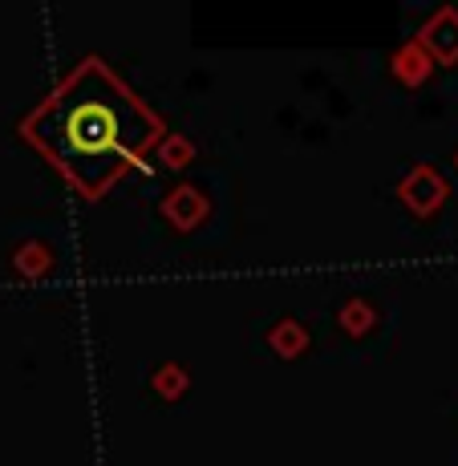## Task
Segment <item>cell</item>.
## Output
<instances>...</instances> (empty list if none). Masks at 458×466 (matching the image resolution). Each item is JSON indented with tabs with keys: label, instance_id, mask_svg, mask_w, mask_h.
<instances>
[{
	"label": "cell",
	"instance_id": "cell-10",
	"mask_svg": "<svg viewBox=\"0 0 458 466\" xmlns=\"http://www.w3.org/2000/svg\"><path fill=\"white\" fill-rule=\"evenodd\" d=\"M187 385H191V378H187V370L178 361H167L155 370V378H150V390L158 393L163 401H178L187 393Z\"/></svg>",
	"mask_w": 458,
	"mask_h": 466
},
{
	"label": "cell",
	"instance_id": "cell-9",
	"mask_svg": "<svg viewBox=\"0 0 458 466\" xmlns=\"http://www.w3.org/2000/svg\"><path fill=\"white\" fill-rule=\"evenodd\" d=\"M155 150H158V163H163L167 170H187L195 163V155H199V150H195V142L187 138V134H167Z\"/></svg>",
	"mask_w": 458,
	"mask_h": 466
},
{
	"label": "cell",
	"instance_id": "cell-11",
	"mask_svg": "<svg viewBox=\"0 0 458 466\" xmlns=\"http://www.w3.org/2000/svg\"><path fill=\"white\" fill-rule=\"evenodd\" d=\"M454 170H458V150H454Z\"/></svg>",
	"mask_w": 458,
	"mask_h": 466
},
{
	"label": "cell",
	"instance_id": "cell-6",
	"mask_svg": "<svg viewBox=\"0 0 458 466\" xmlns=\"http://www.w3.org/2000/svg\"><path fill=\"white\" fill-rule=\"evenodd\" d=\"M309 345H312L309 329H304L296 317H280L272 329H268V349H272L280 361H296V357H304L309 353Z\"/></svg>",
	"mask_w": 458,
	"mask_h": 466
},
{
	"label": "cell",
	"instance_id": "cell-8",
	"mask_svg": "<svg viewBox=\"0 0 458 466\" xmlns=\"http://www.w3.org/2000/svg\"><path fill=\"white\" fill-rule=\"evenodd\" d=\"M337 325L345 329L349 337H365V333H373V325H377V309H373V300H365V297H349V300L337 309Z\"/></svg>",
	"mask_w": 458,
	"mask_h": 466
},
{
	"label": "cell",
	"instance_id": "cell-3",
	"mask_svg": "<svg viewBox=\"0 0 458 466\" xmlns=\"http://www.w3.org/2000/svg\"><path fill=\"white\" fill-rule=\"evenodd\" d=\"M158 215H163L178 236H191V231H199L203 223H208L211 199L195 183H178V187H170L167 199L158 203Z\"/></svg>",
	"mask_w": 458,
	"mask_h": 466
},
{
	"label": "cell",
	"instance_id": "cell-2",
	"mask_svg": "<svg viewBox=\"0 0 458 466\" xmlns=\"http://www.w3.org/2000/svg\"><path fill=\"white\" fill-rule=\"evenodd\" d=\"M398 199L406 203V211H414L418 219H430V215L443 211V203L451 199V183L443 178V170L418 163L406 178L398 183Z\"/></svg>",
	"mask_w": 458,
	"mask_h": 466
},
{
	"label": "cell",
	"instance_id": "cell-1",
	"mask_svg": "<svg viewBox=\"0 0 458 466\" xmlns=\"http://www.w3.org/2000/svg\"><path fill=\"white\" fill-rule=\"evenodd\" d=\"M21 138L94 203L114 191L126 170L147 163L167 127L102 57H82L21 118Z\"/></svg>",
	"mask_w": 458,
	"mask_h": 466
},
{
	"label": "cell",
	"instance_id": "cell-4",
	"mask_svg": "<svg viewBox=\"0 0 458 466\" xmlns=\"http://www.w3.org/2000/svg\"><path fill=\"white\" fill-rule=\"evenodd\" d=\"M434 66H458V8H438L414 37Z\"/></svg>",
	"mask_w": 458,
	"mask_h": 466
},
{
	"label": "cell",
	"instance_id": "cell-7",
	"mask_svg": "<svg viewBox=\"0 0 458 466\" xmlns=\"http://www.w3.org/2000/svg\"><path fill=\"white\" fill-rule=\"evenodd\" d=\"M13 272L21 276V280H41V276H49L53 272V248L37 244V239L21 244L13 252Z\"/></svg>",
	"mask_w": 458,
	"mask_h": 466
},
{
	"label": "cell",
	"instance_id": "cell-5",
	"mask_svg": "<svg viewBox=\"0 0 458 466\" xmlns=\"http://www.w3.org/2000/svg\"><path fill=\"white\" fill-rule=\"evenodd\" d=\"M390 74H393V82H402L406 89H418V86H426L430 74H434V61H430L426 49H422V45L410 37V41H402L398 49H393Z\"/></svg>",
	"mask_w": 458,
	"mask_h": 466
}]
</instances>
